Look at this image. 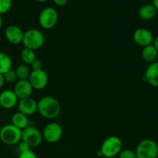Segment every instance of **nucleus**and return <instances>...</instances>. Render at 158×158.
Segmentation results:
<instances>
[{
    "instance_id": "obj_6",
    "label": "nucleus",
    "mask_w": 158,
    "mask_h": 158,
    "mask_svg": "<svg viewBox=\"0 0 158 158\" xmlns=\"http://www.w3.org/2000/svg\"><path fill=\"white\" fill-rule=\"evenodd\" d=\"M43 134L36 127L28 126L22 131V140L27 143L29 148H37L43 142Z\"/></svg>"
},
{
    "instance_id": "obj_10",
    "label": "nucleus",
    "mask_w": 158,
    "mask_h": 158,
    "mask_svg": "<svg viewBox=\"0 0 158 158\" xmlns=\"http://www.w3.org/2000/svg\"><path fill=\"white\" fill-rule=\"evenodd\" d=\"M133 39L136 44L142 47L153 44L154 40L152 32L146 28H139L136 29L133 34Z\"/></svg>"
},
{
    "instance_id": "obj_15",
    "label": "nucleus",
    "mask_w": 158,
    "mask_h": 158,
    "mask_svg": "<svg viewBox=\"0 0 158 158\" xmlns=\"http://www.w3.org/2000/svg\"><path fill=\"white\" fill-rule=\"evenodd\" d=\"M145 81L154 87H158V62L150 63L143 77Z\"/></svg>"
},
{
    "instance_id": "obj_13",
    "label": "nucleus",
    "mask_w": 158,
    "mask_h": 158,
    "mask_svg": "<svg viewBox=\"0 0 158 158\" xmlns=\"http://www.w3.org/2000/svg\"><path fill=\"white\" fill-rule=\"evenodd\" d=\"M19 99L13 89H6L0 94V106L3 109L9 110L17 105Z\"/></svg>"
},
{
    "instance_id": "obj_22",
    "label": "nucleus",
    "mask_w": 158,
    "mask_h": 158,
    "mask_svg": "<svg viewBox=\"0 0 158 158\" xmlns=\"http://www.w3.org/2000/svg\"><path fill=\"white\" fill-rule=\"evenodd\" d=\"M3 77H4L5 82L9 83H16L17 80H18L16 73H15V71L12 69H9V70L7 71L6 73L3 74Z\"/></svg>"
},
{
    "instance_id": "obj_18",
    "label": "nucleus",
    "mask_w": 158,
    "mask_h": 158,
    "mask_svg": "<svg viewBox=\"0 0 158 158\" xmlns=\"http://www.w3.org/2000/svg\"><path fill=\"white\" fill-rule=\"evenodd\" d=\"M12 124L18 127L20 130H24L25 128L27 127L29 125V118L26 115L22 114L20 112H16L12 115Z\"/></svg>"
},
{
    "instance_id": "obj_1",
    "label": "nucleus",
    "mask_w": 158,
    "mask_h": 158,
    "mask_svg": "<svg viewBox=\"0 0 158 158\" xmlns=\"http://www.w3.org/2000/svg\"><path fill=\"white\" fill-rule=\"evenodd\" d=\"M61 106L58 100L51 96H45L37 102V111L48 120L55 119L60 115Z\"/></svg>"
},
{
    "instance_id": "obj_12",
    "label": "nucleus",
    "mask_w": 158,
    "mask_h": 158,
    "mask_svg": "<svg viewBox=\"0 0 158 158\" xmlns=\"http://www.w3.org/2000/svg\"><path fill=\"white\" fill-rule=\"evenodd\" d=\"M13 91L19 100L25 98H28V97H31L32 91H33V88L28 80H17L15 86H14Z\"/></svg>"
},
{
    "instance_id": "obj_16",
    "label": "nucleus",
    "mask_w": 158,
    "mask_h": 158,
    "mask_svg": "<svg viewBox=\"0 0 158 158\" xmlns=\"http://www.w3.org/2000/svg\"><path fill=\"white\" fill-rule=\"evenodd\" d=\"M157 11L156 10L155 7L151 4L143 5V6L139 9L138 15L142 20L148 21L154 18L157 14Z\"/></svg>"
},
{
    "instance_id": "obj_30",
    "label": "nucleus",
    "mask_w": 158,
    "mask_h": 158,
    "mask_svg": "<svg viewBox=\"0 0 158 158\" xmlns=\"http://www.w3.org/2000/svg\"><path fill=\"white\" fill-rule=\"evenodd\" d=\"M5 83V80H4V77H3L2 74L0 73V89L3 86Z\"/></svg>"
},
{
    "instance_id": "obj_32",
    "label": "nucleus",
    "mask_w": 158,
    "mask_h": 158,
    "mask_svg": "<svg viewBox=\"0 0 158 158\" xmlns=\"http://www.w3.org/2000/svg\"><path fill=\"white\" fill-rule=\"evenodd\" d=\"M2 23H3V21H2V15H0V29H1L2 26Z\"/></svg>"
},
{
    "instance_id": "obj_25",
    "label": "nucleus",
    "mask_w": 158,
    "mask_h": 158,
    "mask_svg": "<svg viewBox=\"0 0 158 158\" xmlns=\"http://www.w3.org/2000/svg\"><path fill=\"white\" fill-rule=\"evenodd\" d=\"M18 158H37V156L36 154H35L33 151H31L30 149L27 151H25V152L20 153Z\"/></svg>"
},
{
    "instance_id": "obj_9",
    "label": "nucleus",
    "mask_w": 158,
    "mask_h": 158,
    "mask_svg": "<svg viewBox=\"0 0 158 158\" xmlns=\"http://www.w3.org/2000/svg\"><path fill=\"white\" fill-rule=\"evenodd\" d=\"M28 80L32 85L33 89H43L47 86L49 77L43 69H36L31 71Z\"/></svg>"
},
{
    "instance_id": "obj_5",
    "label": "nucleus",
    "mask_w": 158,
    "mask_h": 158,
    "mask_svg": "<svg viewBox=\"0 0 158 158\" xmlns=\"http://www.w3.org/2000/svg\"><path fill=\"white\" fill-rule=\"evenodd\" d=\"M137 158H157L158 144L152 139L142 140L136 148Z\"/></svg>"
},
{
    "instance_id": "obj_21",
    "label": "nucleus",
    "mask_w": 158,
    "mask_h": 158,
    "mask_svg": "<svg viewBox=\"0 0 158 158\" xmlns=\"http://www.w3.org/2000/svg\"><path fill=\"white\" fill-rule=\"evenodd\" d=\"M15 73H16L18 80H28L30 74V69L28 67L27 65L21 64L15 69Z\"/></svg>"
},
{
    "instance_id": "obj_28",
    "label": "nucleus",
    "mask_w": 158,
    "mask_h": 158,
    "mask_svg": "<svg viewBox=\"0 0 158 158\" xmlns=\"http://www.w3.org/2000/svg\"><path fill=\"white\" fill-rule=\"evenodd\" d=\"M53 2L57 6H60V7H63V6H66V3H67L68 0H52Z\"/></svg>"
},
{
    "instance_id": "obj_3",
    "label": "nucleus",
    "mask_w": 158,
    "mask_h": 158,
    "mask_svg": "<svg viewBox=\"0 0 158 158\" xmlns=\"http://www.w3.org/2000/svg\"><path fill=\"white\" fill-rule=\"evenodd\" d=\"M25 48L36 50L40 49L45 43L44 34L36 29H28L24 32L23 43Z\"/></svg>"
},
{
    "instance_id": "obj_26",
    "label": "nucleus",
    "mask_w": 158,
    "mask_h": 158,
    "mask_svg": "<svg viewBox=\"0 0 158 158\" xmlns=\"http://www.w3.org/2000/svg\"><path fill=\"white\" fill-rule=\"evenodd\" d=\"M43 62L39 59H35L31 64L32 70H36V69H43Z\"/></svg>"
},
{
    "instance_id": "obj_20",
    "label": "nucleus",
    "mask_w": 158,
    "mask_h": 158,
    "mask_svg": "<svg viewBox=\"0 0 158 158\" xmlns=\"http://www.w3.org/2000/svg\"><path fill=\"white\" fill-rule=\"evenodd\" d=\"M20 57H21V60L23 62V63L26 65H31L32 62L36 59L35 51L25 47L21 51Z\"/></svg>"
},
{
    "instance_id": "obj_33",
    "label": "nucleus",
    "mask_w": 158,
    "mask_h": 158,
    "mask_svg": "<svg viewBox=\"0 0 158 158\" xmlns=\"http://www.w3.org/2000/svg\"><path fill=\"white\" fill-rule=\"evenodd\" d=\"M35 1H37V2H46V1H48V0H35Z\"/></svg>"
},
{
    "instance_id": "obj_27",
    "label": "nucleus",
    "mask_w": 158,
    "mask_h": 158,
    "mask_svg": "<svg viewBox=\"0 0 158 158\" xmlns=\"http://www.w3.org/2000/svg\"><path fill=\"white\" fill-rule=\"evenodd\" d=\"M18 144H19L18 148H19V153H23V152H25V151H29V150H30V148H29V145H28L26 143H25L24 141H23V140H21Z\"/></svg>"
},
{
    "instance_id": "obj_24",
    "label": "nucleus",
    "mask_w": 158,
    "mask_h": 158,
    "mask_svg": "<svg viewBox=\"0 0 158 158\" xmlns=\"http://www.w3.org/2000/svg\"><path fill=\"white\" fill-rule=\"evenodd\" d=\"M118 158H137L135 151L131 149L122 150L118 154Z\"/></svg>"
},
{
    "instance_id": "obj_11",
    "label": "nucleus",
    "mask_w": 158,
    "mask_h": 158,
    "mask_svg": "<svg viewBox=\"0 0 158 158\" xmlns=\"http://www.w3.org/2000/svg\"><path fill=\"white\" fill-rule=\"evenodd\" d=\"M23 35L24 32L21 28L15 25H10L5 30V36L11 44H21L23 43Z\"/></svg>"
},
{
    "instance_id": "obj_14",
    "label": "nucleus",
    "mask_w": 158,
    "mask_h": 158,
    "mask_svg": "<svg viewBox=\"0 0 158 158\" xmlns=\"http://www.w3.org/2000/svg\"><path fill=\"white\" fill-rule=\"evenodd\" d=\"M17 106H18L19 112L25 114L27 117L32 115L37 111V101H35V100L32 97L19 100L17 103Z\"/></svg>"
},
{
    "instance_id": "obj_19",
    "label": "nucleus",
    "mask_w": 158,
    "mask_h": 158,
    "mask_svg": "<svg viewBox=\"0 0 158 158\" xmlns=\"http://www.w3.org/2000/svg\"><path fill=\"white\" fill-rule=\"evenodd\" d=\"M12 61L7 53L0 52V73L4 74L12 69Z\"/></svg>"
},
{
    "instance_id": "obj_8",
    "label": "nucleus",
    "mask_w": 158,
    "mask_h": 158,
    "mask_svg": "<svg viewBox=\"0 0 158 158\" xmlns=\"http://www.w3.org/2000/svg\"><path fill=\"white\" fill-rule=\"evenodd\" d=\"M43 139L49 143H57L61 140L63 134V127L58 123H49L44 127L43 131Z\"/></svg>"
},
{
    "instance_id": "obj_17",
    "label": "nucleus",
    "mask_w": 158,
    "mask_h": 158,
    "mask_svg": "<svg viewBox=\"0 0 158 158\" xmlns=\"http://www.w3.org/2000/svg\"><path fill=\"white\" fill-rule=\"evenodd\" d=\"M142 58L147 63H154L155 62L156 59L157 58L158 56V52L156 49V48L154 47V46L153 44L149 45V46H147L143 47L141 52Z\"/></svg>"
},
{
    "instance_id": "obj_2",
    "label": "nucleus",
    "mask_w": 158,
    "mask_h": 158,
    "mask_svg": "<svg viewBox=\"0 0 158 158\" xmlns=\"http://www.w3.org/2000/svg\"><path fill=\"white\" fill-rule=\"evenodd\" d=\"M123 148V142L117 136H110L103 142L99 154L100 157L114 158L118 156Z\"/></svg>"
},
{
    "instance_id": "obj_29",
    "label": "nucleus",
    "mask_w": 158,
    "mask_h": 158,
    "mask_svg": "<svg viewBox=\"0 0 158 158\" xmlns=\"http://www.w3.org/2000/svg\"><path fill=\"white\" fill-rule=\"evenodd\" d=\"M153 45H154V47L156 48V49H157V51L158 52V35L156 38H154V42H153Z\"/></svg>"
},
{
    "instance_id": "obj_23",
    "label": "nucleus",
    "mask_w": 158,
    "mask_h": 158,
    "mask_svg": "<svg viewBox=\"0 0 158 158\" xmlns=\"http://www.w3.org/2000/svg\"><path fill=\"white\" fill-rule=\"evenodd\" d=\"M12 0H0V15L6 13L12 8Z\"/></svg>"
},
{
    "instance_id": "obj_4",
    "label": "nucleus",
    "mask_w": 158,
    "mask_h": 158,
    "mask_svg": "<svg viewBox=\"0 0 158 158\" xmlns=\"http://www.w3.org/2000/svg\"><path fill=\"white\" fill-rule=\"evenodd\" d=\"M22 130L13 124H6L0 129V140L6 145H15L22 140Z\"/></svg>"
},
{
    "instance_id": "obj_7",
    "label": "nucleus",
    "mask_w": 158,
    "mask_h": 158,
    "mask_svg": "<svg viewBox=\"0 0 158 158\" xmlns=\"http://www.w3.org/2000/svg\"><path fill=\"white\" fill-rule=\"evenodd\" d=\"M58 21V13L52 7L43 9L39 15V23L45 29H51L56 25Z\"/></svg>"
},
{
    "instance_id": "obj_31",
    "label": "nucleus",
    "mask_w": 158,
    "mask_h": 158,
    "mask_svg": "<svg viewBox=\"0 0 158 158\" xmlns=\"http://www.w3.org/2000/svg\"><path fill=\"white\" fill-rule=\"evenodd\" d=\"M153 6L155 7L156 10L158 11V0H153Z\"/></svg>"
}]
</instances>
